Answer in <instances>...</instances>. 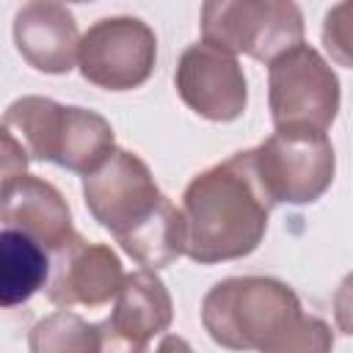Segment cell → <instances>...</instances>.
I'll return each mask as SVG.
<instances>
[{
  "label": "cell",
  "mask_w": 353,
  "mask_h": 353,
  "mask_svg": "<svg viewBox=\"0 0 353 353\" xmlns=\"http://www.w3.org/2000/svg\"><path fill=\"white\" fill-rule=\"evenodd\" d=\"M331 325L314 314H301L259 353H331Z\"/></svg>",
  "instance_id": "cell-16"
},
{
  "label": "cell",
  "mask_w": 353,
  "mask_h": 353,
  "mask_svg": "<svg viewBox=\"0 0 353 353\" xmlns=\"http://www.w3.org/2000/svg\"><path fill=\"white\" fill-rule=\"evenodd\" d=\"M251 163L273 207L317 201L336 174L334 143L314 130H276L251 149Z\"/></svg>",
  "instance_id": "cell-6"
},
{
  "label": "cell",
  "mask_w": 353,
  "mask_h": 353,
  "mask_svg": "<svg viewBox=\"0 0 353 353\" xmlns=\"http://www.w3.org/2000/svg\"><path fill=\"white\" fill-rule=\"evenodd\" d=\"M154 353H193V347H190L182 336L168 334V336H163V339H160V345H157V350H154Z\"/></svg>",
  "instance_id": "cell-19"
},
{
  "label": "cell",
  "mask_w": 353,
  "mask_h": 353,
  "mask_svg": "<svg viewBox=\"0 0 353 353\" xmlns=\"http://www.w3.org/2000/svg\"><path fill=\"white\" fill-rule=\"evenodd\" d=\"M113 312L97 323L99 353H146L149 339L168 331L174 320L171 292L154 270H135L124 276Z\"/></svg>",
  "instance_id": "cell-9"
},
{
  "label": "cell",
  "mask_w": 353,
  "mask_h": 353,
  "mask_svg": "<svg viewBox=\"0 0 353 353\" xmlns=\"http://www.w3.org/2000/svg\"><path fill=\"white\" fill-rule=\"evenodd\" d=\"M28 163H30V157H28L25 146L17 141V135L11 130H6L0 124V190L8 182L19 179L22 174H28Z\"/></svg>",
  "instance_id": "cell-18"
},
{
  "label": "cell",
  "mask_w": 353,
  "mask_h": 353,
  "mask_svg": "<svg viewBox=\"0 0 353 353\" xmlns=\"http://www.w3.org/2000/svg\"><path fill=\"white\" fill-rule=\"evenodd\" d=\"M50 276L47 251L17 229L0 232V309L30 301Z\"/></svg>",
  "instance_id": "cell-14"
},
{
  "label": "cell",
  "mask_w": 353,
  "mask_h": 353,
  "mask_svg": "<svg viewBox=\"0 0 353 353\" xmlns=\"http://www.w3.org/2000/svg\"><path fill=\"white\" fill-rule=\"evenodd\" d=\"M3 127L14 130L30 160L55 163L74 174H94L113 152L116 135L105 116L50 97H19L6 108Z\"/></svg>",
  "instance_id": "cell-2"
},
{
  "label": "cell",
  "mask_w": 353,
  "mask_h": 353,
  "mask_svg": "<svg viewBox=\"0 0 353 353\" xmlns=\"http://www.w3.org/2000/svg\"><path fill=\"white\" fill-rule=\"evenodd\" d=\"M157 61V36L138 17L97 19L77 44L80 74L105 91H132L143 85Z\"/></svg>",
  "instance_id": "cell-7"
},
{
  "label": "cell",
  "mask_w": 353,
  "mask_h": 353,
  "mask_svg": "<svg viewBox=\"0 0 353 353\" xmlns=\"http://www.w3.org/2000/svg\"><path fill=\"white\" fill-rule=\"evenodd\" d=\"M268 105L276 130L325 132L339 113V77L309 44L268 63Z\"/></svg>",
  "instance_id": "cell-5"
},
{
  "label": "cell",
  "mask_w": 353,
  "mask_h": 353,
  "mask_svg": "<svg viewBox=\"0 0 353 353\" xmlns=\"http://www.w3.org/2000/svg\"><path fill=\"white\" fill-rule=\"evenodd\" d=\"M30 353H99L97 325L74 312H52L33 323L28 334Z\"/></svg>",
  "instance_id": "cell-15"
},
{
  "label": "cell",
  "mask_w": 353,
  "mask_h": 353,
  "mask_svg": "<svg viewBox=\"0 0 353 353\" xmlns=\"http://www.w3.org/2000/svg\"><path fill=\"white\" fill-rule=\"evenodd\" d=\"M47 276V298L55 306H102L110 303L124 281V268L116 251L105 243H88L77 232L52 251Z\"/></svg>",
  "instance_id": "cell-11"
},
{
  "label": "cell",
  "mask_w": 353,
  "mask_h": 353,
  "mask_svg": "<svg viewBox=\"0 0 353 353\" xmlns=\"http://www.w3.org/2000/svg\"><path fill=\"white\" fill-rule=\"evenodd\" d=\"M201 39L221 52L270 63L303 44V14L290 0H210L201 6Z\"/></svg>",
  "instance_id": "cell-4"
},
{
  "label": "cell",
  "mask_w": 353,
  "mask_h": 353,
  "mask_svg": "<svg viewBox=\"0 0 353 353\" xmlns=\"http://www.w3.org/2000/svg\"><path fill=\"white\" fill-rule=\"evenodd\" d=\"M273 201L262 190L251 149L196 174L182 193L185 256L215 265L259 248Z\"/></svg>",
  "instance_id": "cell-1"
},
{
  "label": "cell",
  "mask_w": 353,
  "mask_h": 353,
  "mask_svg": "<svg viewBox=\"0 0 353 353\" xmlns=\"http://www.w3.org/2000/svg\"><path fill=\"white\" fill-rule=\"evenodd\" d=\"M14 44L36 72L66 74L77 61V22L61 3H25L14 17Z\"/></svg>",
  "instance_id": "cell-13"
},
{
  "label": "cell",
  "mask_w": 353,
  "mask_h": 353,
  "mask_svg": "<svg viewBox=\"0 0 353 353\" xmlns=\"http://www.w3.org/2000/svg\"><path fill=\"white\" fill-rule=\"evenodd\" d=\"M350 6L347 3H339L336 8H331L325 14V25H323V41L328 47V52H334V58L342 63V66H350V55H347V47H350Z\"/></svg>",
  "instance_id": "cell-17"
},
{
  "label": "cell",
  "mask_w": 353,
  "mask_h": 353,
  "mask_svg": "<svg viewBox=\"0 0 353 353\" xmlns=\"http://www.w3.org/2000/svg\"><path fill=\"white\" fill-rule=\"evenodd\" d=\"M0 223L22 232L44 251H58L74 234L63 193L33 174H22L0 190Z\"/></svg>",
  "instance_id": "cell-12"
},
{
  "label": "cell",
  "mask_w": 353,
  "mask_h": 353,
  "mask_svg": "<svg viewBox=\"0 0 353 353\" xmlns=\"http://www.w3.org/2000/svg\"><path fill=\"white\" fill-rule=\"evenodd\" d=\"M83 199L94 221L121 243L160 210L165 196L135 152L116 149L94 174L83 176Z\"/></svg>",
  "instance_id": "cell-8"
},
{
  "label": "cell",
  "mask_w": 353,
  "mask_h": 353,
  "mask_svg": "<svg viewBox=\"0 0 353 353\" xmlns=\"http://www.w3.org/2000/svg\"><path fill=\"white\" fill-rule=\"evenodd\" d=\"M176 94L179 99L210 121H234L245 113L248 83L234 55L215 47L190 44L176 63Z\"/></svg>",
  "instance_id": "cell-10"
},
{
  "label": "cell",
  "mask_w": 353,
  "mask_h": 353,
  "mask_svg": "<svg viewBox=\"0 0 353 353\" xmlns=\"http://www.w3.org/2000/svg\"><path fill=\"white\" fill-rule=\"evenodd\" d=\"M301 314L295 290L270 276H229L201 301L204 331L226 350H262Z\"/></svg>",
  "instance_id": "cell-3"
}]
</instances>
